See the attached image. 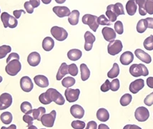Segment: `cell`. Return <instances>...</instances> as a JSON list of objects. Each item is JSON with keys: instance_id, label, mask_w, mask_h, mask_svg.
<instances>
[{"instance_id": "d590c367", "label": "cell", "mask_w": 153, "mask_h": 129, "mask_svg": "<svg viewBox=\"0 0 153 129\" xmlns=\"http://www.w3.org/2000/svg\"><path fill=\"white\" fill-rule=\"evenodd\" d=\"M132 99V96L129 93H126L123 95L120 98V104L123 106H127L131 103Z\"/></svg>"}, {"instance_id": "4dcf8cb0", "label": "cell", "mask_w": 153, "mask_h": 129, "mask_svg": "<svg viewBox=\"0 0 153 129\" xmlns=\"http://www.w3.org/2000/svg\"><path fill=\"white\" fill-rule=\"evenodd\" d=\"M0 119H1V122L5 125H9L12 123V119H13V116L10 112H4L0 116Z\"/></svg>"}, {"instance_id": "ac0fdd59", "label": "cell", "mask_w": 153, "mask_h": 129, "mask_svg": "<svg viewBox=\"0 0 153 129\" xmlns=\"http://www.w3.org/2000/svg\"><path fill=\"white\" fill-rule=\"evenodd\" d=\"M41 56L37 52H32L27 57V63L32 67H36L40 63Z\"/></svg>"}, {"instance_id": "f5cc1de1", "label": "cell", "mask_w": 153, "mask_h": 129, "mask_svg": "<svg viewBox=\"0 0 153 129\" xmlns=\"http://www.w3.org/2000/svg\"><path fill=\"white\" fill-rule=\"evenodd\" d=\"M19 55L17 53H15V52H12V53L10 54V55L8 56V57L7 58V63H8L9 62L12 60L14 59H17L19 60Z\"/></svg>"}, {"instance_id": "816d5d0a", "label": "cell", "mask_w": 153, "mask_h": 129, "mask_svg": "<svg viewBox=\"0 0 153 129\" xmlns=\"http://www.w3.org/2000/svg\"><path fill=\"white\" fill-rule=\"evenodd\" d=\"M24 7H25V10H26V12L29 14H32L34 12V7H32V5L31 4L30 1H26L25 2V4H24Z\"/></svg>"}, {"instance_id": "bcb514c9", "label": "cell", "mask_w": 153, "mask_h": 129, "mask_svg": "<svg viewBox=\"0 0 153 129\" xmlns=\"http://www.w3.org/2000/svg\"><path fill=\"white\" fill-rule=\"evenodd\" d=\"M114 30L118 34H123L124 32L123 24L121 21H117L114 24Z\"/></svg>"}, {"instance_id": "d4e9b609", "label": "cell", "mask_w": 153, "mask_h": 129, "mask_svg": "<svg viewBox=\"0 0 153 129\" xmlns=\"http://www.w3.org/2000/svg\"><path fill=\"white\" fill-rule=\"evenodd\" d=\"M137 3L135 0H129L126 4V11L127 12V14L130 16H133L137 12Z\"/></svg>"}, {"instance_id": "52a82bcc", "label": "cell", "mask_w": 153, "mask_h": 129, "mask_svg": "<svg viewBox=\"0 0 153 129\" xmlns=\"http://www.w3.org/2000/svg\"><path fill=\"white\" fill-rule=\"evenodd\" d=\"M48 93L49 96L52 101V102H54L56 104L59 105H62L65 104V100L63 98L62 95L59 91H57L54 88H50L46 91Z\"/></svg>"}, {"instance_id": "be15d7a7", "label": "cell", "mask_w": 153, "mask_h": 129, "mask_svg": "<svg viewBox=\"0 0 153 129\" xmlns=\"http://www.w3.org/2000/svg\"><path fill=\"white\" fill-rule=\"evenodd\" d=\"M55 1L57 4H63L66 1V0H55Z\"/></svg>"}, {"instance_id": "d6986e66", "label": "cell", "mask_w": 153, "mask_h": 129, "mask_svg": "<svg viewBox=\"0 0 153 129\" xmlns=\"http://www.w3.org/2000/svg\"><path fill=\"white\" fill-rule=\"evenodd\" d=\"M52 10H53L54 14L59 18L69 17V15L71 13L70 9L67 7H54Z\"/></svg>"}, {"instance_id": "8992f818", "label": "cell", "mask_w": 153, "mask_h": 129, "mask_svg": "<svg viewBox=\"0 0 153 129\" xmlns=\"http://www.w3.org/2000/svg\"><path fill=\"white\" fill-rule=\"evenodd\" d=\"M56 115H57V113L54 110H52L49 114H44L40 120L42 124L47 128L53 127L56 119Z\"/></svg>"}, {"instance_id": "5bb4252c", "label": "cell", "mask_w": 153, "mask_h": 129, "mask_svg": "<svg viewBox=\"0 0 153 129\" xmlns=\"http://www.w3.org/2000/svg\"><path fill=\"white\" fill-rule=\"evenodd\" d=\"M144 86H145V81H144V80L137 79L130 83L129 89H130V91L132 92V93L136 94L140 90H141L142 89L144 88Z\"/></svg>"}, {"instance_id": "4316f807", "label": "cell", "mask_w": 153, "mask_h": 129, "mask_svg": "<svg viewBox=\"0 0 153 129\" xmlns=\"http://www.w3.org/2000/svg\"><path fill=\"white\" fill-rule=\"evenodd\" d=\"M80 13L78 10H73L71 12L68 17V22L71 25H76L79 22Z\"/></svg>"}, {"instance_id": "3957f363", "label": "cell", "mask_w": 153, "mask_h": 129, "mask_svg": "<svg viewBox=\"0 0 153 129\" xmlns=\"http://www.w3.org/2000/svg\"><path fill=\"white\" fill-rule=\"evenodd\" d=\"M82 21L83 24L88 25L93 32H96L99 27L100 25L98 23V17L95 15H92L90 14H85L82 17Z\"/></svg>"}, {"instance_id": "7a4b0ae2", "label": "cell", "mask_w": 153, "mask_h": 129, "mask_svg": "<svg viewBox=\"0 0 153 129\" xmlns=\"http://www.w3.org/2000/svg\"><path fill=\"white\" fill-rule=\"evenodd\" d=\"M130 73L133 77H140V76H147L149 75L148 69L143 64H133L129 69Z\"/></svg>"}, {"instance_id": "91938a15", "label": "cell", "mask_w": 153, "mask_h": 129, "mask_svg": "<svg viewBox=\"0 0 153 129\" xmlns=\"http://www.w3.org/2000/svg\"><path fill=\"white\" fill-rule=\"evenodd\" d=\"M127 128H137V129H140L141 128L140 127H138L136 125H127L124 127V129H127Z\"/></svg>"}, {"instance_id": "e575fe53", "label": "cell", "mask_w": 153, "mask_h": 129, "mask_svg": "<svg viewBox=\"0 0 153 129\" xmlns=\"http://www.w3.org/2000/svg\"><path fill=\"white\" fill-rule=\"evenodd\" d=\"M143 45L144 48L147 50H149V51L153 50V35H150L147 37L144 41Z\"/></svg>"}, {"instance_id": "603a6c76", "label": "cell", "mask_w": 153, "mask_h": 129, "mask_svg": "<svg viewBox=\"0 0 153 129\" xmlns=\"http://www.w3.org/2000/svg\"><path fill=\"white\" fill-rule=\"evenodd\" d=\"M82 55V52L78 49H72L67 52V57L72 61H76L79 60Z\"/></svg>"}, {"instance_id": "60d3db41", "label": "cell", "mask_w": 153, "mask_h": 129, "mask_svg": "<svg viewBox=\"0 0 153 129\" xmlns=\"http://www.w3.org/2000/svg\"><path fill=\"white\" fill-rule=\"evenodd\" d=\"M113 9H114V12H115L117 15V17L120 15H123V14H125L123 5L121 3L117 2L115 4H114Z\"/></svg>"}, {"instance_id": "9a60e30c", "label": "cell", "mask_w": 153, "mask_h": 129, "mask_svg": "<svg viewBox=\"0 0 153 129\" xmlns=\"http://www.w3.org/2000/svg\"><path fill=\"white\" fill-rule=\"evenodd\" d=\"M70 113L74 118L77 119H81L85 115V110L81 105L75 104L70 108Z\"/></svg>"}, {"instance_id": "e0dca14e", "label": "cell", "mask_w": 153, "mask_h": 129, "mask_svg": "<svg viewBox=\"0 0 153 129\" xmlns=\"http://www.w3.org/2000/svg\"><path fill=\"white\" fill-rule=\"evenodd\" d=\"M134 54H135L136 57L142 62H143V63L150 64L151 62H152V57H151L150 54L143 51L141 49H137V50H135Z\"/></svg>"}, {"instance_id": "83f0119b", "label": "cell", "mask_w": 153, "mask_h": 129, "mask_svg": "<svg viewBox=\"0 0 153 129\" xmlns=\"http://www.w3.org/2000/svg\"><path fill=\"white\" fill-rule=\"evenodd\" d=\"M80 71H81V79L82 81H86L90 76V70L86 64L80 65Z\"/></svg>"}, {"instance_id": "7bdbcfd3", "label": "cell", "mask_w": 153, "mask_h": 129, "mask_svg": "<svg viewBox=\"0 0 153 129\" xmlns=\"http://www.w3.org/2000/svg\"><path fill=\"white\" fill-rule=\"evenodd\" d=\"M78 72L79 71H78L77 66L74 63L68 65V72L70 75L72 76H76L78 74Z\"/></svg>"}, {"instance_id": "836d02e7", "label": "cell", "mask_w": 153, "mask_h": 129, "mask_svg": "<svg viewBox=\"0 0 153 129\" xmlns=\"http://www.w3.org/2000/svg\"><path fill=\"white\" fill-rule=\"evenodd\" d=\"M75 79L72 77H66L62 81V85L65 88H70L75 84Z\"/></svg>"}, {"instance_id": "1f68e13d", "label": "cell", "mask_w": 153, "mask_h": 129, "mask_svg": "<svg viewBox=\"0 0 153 129\" xmlns=\"http://www.w3.org/2000/svg\"><path fill=\"white\" fill-rule=\"evenodd\" d=\"M120 74V67L117 63H114L112 68L107 72V76L109 78H115Z\"/></svg>"}, {"instance_id": "db71d44e", "label": "cell", "mask_w": 153, "mask_h": 129, "mask_svg": "<svg viewBox=\"0 0 153 129\" xmlns=\"http://www.w3.org/2000/svg\"><path fill=\"white\" fill-rule=\"evenodd\" d=\"M97 124L95 121H90L88 123H87L86 129H97Z\"/></svg>"}, {"instance_id": "c3c4849f", "label": "cell", "mask_w": 153, "mask_h": 129, "mask_svg": "<svg viewBox=\"0 0 153 129\" xmlns=\"http://www.w3.org/2000/svg\"><path fill=\"white\" fill-rule=\"evenodd\" d=\"M120 89V81L118 79H114L113 81L110 83V90L112 91L115 92L117 91Z\"/></svg>"}, {"instance_id": "30bf717a", "label": "cell", "mask_w": 153, "mask_h": 129, "mask_svg": "<svg viewBox=\"0 0 153 129\" xmlns=\"http://www.w3.org/2000/svg\"><path fill=\"white\" fill-rule=\"evenodd\" d=\"M80 90L79 89H72L67 88L65 91V95L69 103H74L79 97Z\"/></svg>"}, {"instance_id": "f546056e", "label": "cell", "mask_w": 153, "mask_h": 129, "mask_svg": "<svg viewBox=\"0 0 153 129\" xmlns=\"http://www.w3.org/2000/svg\"><path fill=\"white\" fill-rule=\"evenodd\" d=\"M32 112L34 119L40 121L41 118L46 113V109L44 108V107H39V108L37 109H32Z\"/></svg>"}, {"instance_id": "277c9868", "label": "cell", "mask_w": 153, "mask_h": 129, "mask_svg": "<svg viewBox=\"0 0 153 129\" xmlns=\"http://www.w3.org/2000/svg\"><path fill=\"white\" fill-rule=\"evenodd\" d=\"M1 20L2 22L4 28L10 27V28L13 29L15 28L18 25L17 19L6 12H2V14H1Z\"/></svg>"}, {"instance_id": "8d00e7d4", "label": "cell", "mask_w": 153, "mask_h": 129, "mask_svg": "<svg viewBox=\"0 0 153 129\" xmlns=\"http://www.w3.org/2000/svg\"><path fill=\"white\" fill-rule=\"evenodd\" d=\"M39 101H40V103L44 105H48L52 102V101L51 100L47 92H43L39 96Z\"/></svg>"}, {"instance_id": "5b68a950", "label": "cell", "mask_w": 153, "mask_h": 129, "mask_svg": "<svg viewBox=\"0 0 153 129\" xmlns=\"http://www.w3.org/2000/svg\"><path fill=\"white\" fill-rule=\"evenodd\" d=\"M51 34L55 40L58 41H64L68 37V33L65 29L58 26H54L50 30Z\"/></svg>"}, {"instance_id": "6da1fadb", "label": "cell", "mask_w": 153, "mask_h": 129, "mask_svg": "<svg viewBox=\"0 0 153 129\" xmlns=\"http://www.w3.org/2000/svg\"><path fill=\"white\" fill-rule=\"evenodd\" d=\"M21 69L22 64L19 62V60L14 59L7 63L5 67V71L9 75L15 76L20 72Z\"/></svg>"}, {"instance_id": "f35d334b", "label": "cell", "mask_w": 153, "mask_h": 129, "mask_svg": "<svg viewBox=\"0 0 153 129\" xmlns=\"http://www.w3.org/2000/svg\"><path fill=\"white\" fill-rule=\"evenodd\" d=\"M32 110H30V111H29L28 113H25V115L23 116V121L28 124V127L32 126V125L33 124V122L34 121L33 116H32Z\"/></svg>"}, {"instance_id": "e7e4bbea", "label": "cell", "mask_w": 153, "mask_h": 129, "mask_svg": "<svg viewBox=\"0 0 153 129\" xmlns=\"http://www.w3.org/2000/svg\"><path fill=\"white\" fill-rule=\"evenodd\" d=\"M2 81H3L2 77H1V76H0V83H1V82H2Z\"/></svg>"}, {"instance_id": "4fadbf2b", "label": "cell", "mask_w": 153, "mask_h": 129, "mask_svg": "<svg viewBox=\"0 0 153 129\" xmlns=\"http://www.w3.org/2000/svg\"><path fill=\"white\" fill-rule=\"evenodd\" d=\"M85 50L86 51H90L93 47V43L96 40L95 36L90 31H87L85 34Z\"/></svg>"}, {"instance_id": "44dd1931", "label": "cell", "mask_w": 153, "mask_h": 129, "mask_svg": "<svg viewBox=\"0 0 153 129\" xmlns=\"http://www.w3.org/2000/svg\"><path fill=\"white\" fill-rule=\"evenodd\" d=\"M34 81L35 84L40 88H47L49 86V81L48 78L46 76L42 75H37L34 76Z\"/></svg>"}, {"instance_id": "9f6ffc18", "label": "cell", "mask_w": 153, "mask_h": 129, "mask_svg": "<svg viewBox=\"0 0 153 129\" xmlns=\"http://www.w3.org/2000/svg\"><path fill=\"white\" fill-rule=\"evenodd\" d=\"M146 19L147 22V28L153 29V18L152 17H147Z\"/></svg>"}, {"instance_id": "ffe728a7", "label": "cell", "mask_w": 153, "mask_h": 129, "mask_svg": "<svg viewBox=\"0 0 153 129\" xmlns=\"http://www.w3.org/2000/svg\"><path fill=\"white\" fill-rule=\"evenodd\" d=\"M120 63L123 65H128L134 60V54L130 51H126L122 54L120 58Z\"/></svg>"}, {"instance_id": "484cf974", "label": "cell", "mask_w": 153, "mask_h": 129, "mask_svg": "<svg viewBox=\"0 0 153 129\" xmlns=\"http://www.w3.org/2000/svg\"><path fill=\"white\" fill-rule=\"evenodd\" d=\"M68 73V65H67L66 63H62L61 66L59 67L57 75H56V78H57V81H61Z\"/></svg>"}, {"instance_id": "ba28073f", "label": "cell", "mask_w": 153, "mask_h": 129, "mask_svg": "<svg viewBox=\"0 0 153 129\" xmlns=\"http://www.w3.org/2000/svg\"><path fill=\"white\" fill-rule=\"evenodd\" d=\"M123 45L121 41L119 40H114L111 41L107 45V52L111 55L114 56L119 54L123 50Z\"/></svg>"}, {"instance_id": "7c38bea8", "label": "cell", "mask_w": 153, "mask_h": 129, "mask_svg": "<svg viewBox=\"0 0 153 129\" xmlns=\"http://www.w3.org/2000/svg\"><path fill=\"white\" fill-rule=\"evenodd\" d=\"M20 87L24 92H29L32 90L34 88V84L30 77L24 76L20 80Z\"/></svg>"}, {"instance_id": "2e32d148", "label": "cell", "mask_w": 153, "mask_h": 129, "mask_svg": "<svg viewBox=\"0 0 153 129\" xmlns=\"http://www.w3.org/2000/svg\"><path fill=\"white\" fill-rule=\"evenodd\" d=\"M102 34L104 39L107 42H111L114 40L116 38V32L113 29L110 27H105L102 30Z\"/></svg>"}, {"instance_id": "94428289", "label": "cell", "mask_w": 153, "mask_h": 129, "mask_svg": "<svg viewBox=\"0 0 153 129\" xmlns=\"http://www.w3.org/2000/svg\"><path fill=\"white\" fill-rule=\"evenodd\" d=\"M98 128L99 129H102V128H107V129H109V127L106 126V125L105 124H100L99 127H98Z\"/></svg>"}, {"instance_id": "74e56055", "label": "cell", "mask_w": 153, "mask_h": 129, "mask_svg": "<svg viewBox=\"0 0 153 129\" xmlns=\"http://www.w3.org/2000/svg\"><path fill=\"white\" fill-rule=\"evenodd\" d=\"M137 4L139 7V13L141 16H145L147 14V12L145 10V1L146 0H135Z\"/></svg>"}, {"instance_id": "f907efd6", "label": "cell", "mask_w": 153, "mask_h": 129, "mask_svg": "<svg viewBox=\"0 0 153 129\" xmlns=\"http://www.w3.org/2000/svg\"><path fill=\"white\" fill-rule=\"evenodd\" d=\"M144 103L147 106H151L153 105V92L147 95V97L144 100Z\"/></svg>"}, {"instance_id": "11a10c76", "label": "cell", "mask_w": 153, "mask_h": 129, "mask_svg": "<svg viewBox=\"0 0 153 129\" xmlns=\"http://www.w3.org/2000/svg\"><path fill=\"white\" fill-rule=\"evenodd\" d=\"M24 13L25 14L26 13V12H25L23 10H14L13 12V14L14 16V17L16 18V19H19V18L21 17V14Z\"/></svg>"}, {"instance_id": "f1b7e54d", "label": "cell", "mask_w": 153, "mask_h": 129, "mask_svg": "<svg viewBox=\"0 0 153 129\" xmlns=\"http://www.w3.org/2000/svg\"><path fill=\"white\" fill-rule=\"evenodd\" d=\"M113 5L114 4H110L107 7V12H106V15L108 19L111 22H114L117 20V15L115 12H114V9H113Z\"/></svg>"}, {"instance_id": "f6af8a7d", "label": "cell", "mask_w": 153, "mask_h": 129, "mask_svg": "<svg viewBox=\"0 0 153 129\" xmlns=\"http://www.w3.org/2000/svg\"><path fill=\"white\" fill-rule=\"evenodd\" d=\"M98 23L100 25H106V26H109V25H112L111 22L104 14H102V15H100L98 17Z\"/></svg>"}, {"instance_id": "681fc988", "label": "cell", "mask_w": 153, "mask_h": 129, "mask_svg": "<svg viewBox=\"0 0 153 129\" xmlns=\"http://www.w3.org/2000/svg\"><path fill=\"white\" fill-rule=\"evenodd\" d=\"M100 90L102 92H106L110 90V82L109 80H106L105 83L100 87Z\"/></svg>"}, {"instance_id": "ee69618b", "label": "cell", "mask_w": 153, "mask_h": 129, "mask_svg": "<svg viewBox=\"0 0 153 129\" xmlns=\"http://www.w3.org/2000/svg\"><path fill=\"white\" fill-rule=\"evenodd\" d=\"M145 7L147 13L150 14V15L153 14V0H146Z\"/></svg>"}, {"instance_id": "6f0895ef", "label": "cell", "mask_w": 153, "mask_h": 129, "mask_svg": "<svg viewBox=\"0 0 153 129\" xmlns=\"http://www.w3.org/2000/svg\"><path fill=\"white\" fill-rule=\"evenodd\" d=\"M30 2L34 8H37L40 5V0H30Z\"/></svg>"}, {"instance_id": "7dc6e473", "label": "cell", "mask_w": 153, "mask_h": 129, "mask_svg": "<svg viewBox=\"0 0 153 129\" xmlns=\"http://www.w3.org/2000/svg\"><path fill=\"white\" fill-rule=\"evenodd\" d=\"M71 126L74 129H83L85 128V123L82 121H74L72 122Z\"/></svg>"}, {"instance_id": "680465c9", "label": "cell", "mask_w": 153, "mask_h": 129, "mask_svg": "<svg viewBox=\"0 0 153 129\" xmlns=\"http://www.w3.org/2000/svg\"><path fill=\"white\" fill-rule=\"evenodd\" d=\"M147 85L150 88H153V77H149L147 78Z\"/></svg>"}, {"instance_id": "ab89813d", "label": "cell", "mask_w": 153, "mask_h": 129, "mask_svg": "<svg viewBox=\"0 0 153 129\" xmlns=\"http://www.w3.org/2000/svg\"><path fill=\"white\" fill-rule=\"evenodd\" d=\"M12 51V48L9 45H2L0 46V59H3L7 54Z\"/></svg>"}, {"instance_id": "8fae6325", "label": "cell", "mask_w": 153, "mask_h": 129, "mask_svg": "<svg viewBox=\"0 0 153 129\" xmlns=\"http://www.w3.org/2000/svg\"><path fill=\"white\" fill-rule=\"evenodd\" d=\"M12 96L10 93H2L0 95V110H5L12 105Z\"/></svg>"}, {"instance_id": "03108f58", "label": "cell", "mask_w": 153, "mask_h": 129, "mask_svg": "<svg viewBox=\"0 0 153 129\" xmlns=\"http://www.w3.org/2000/svg\"><path fill=\"white\" fill-rule=\"evenodd\" d=\"M0 12H1V10H0Z\"/></svg>"}, {"instance_id": "d6a6232c", "label": "cell", "mask_w": 153, "mask_h": 129, "mask_svg": "<svg viewBox=\"0 0 153 129\" xmlns=\"http://www.w3.org/2000/svg\"><path fill=\"white\" fill-rule=\"evenodd\" d=\"M147 29V22L145 19H142L139 20L137 25V31L139 33L142 34L146 31Z\"/></svg>"}, {"instance_id": "cb8c5ba5", "label": "cell", "mask_w": 153, "mask_h": 129, "mask_svg": "<svg viewBox=\"0 0 153 129\" xmlns=\"http://www.w3.org/2000/svg\"><path fill=\"white\" fill-rule=\"evenodd\" d=\"M97 118L100 121L106 122L110 119V113L105 108H100L97 112Z\"/></svg>"}, {"instance_id": "9c48e42d", "label": "cell", "mask_w": 153, "mask_h": 129, "mask_svg": "<svg viewBox=\"0 0 153 129\" xmlns=\"http://www.w3.org/2000/svg\"><path fill=\"white\" fill-rule=\"evenodd\" d=\"M134 117L137 121L140 122H145L150 117V112L145 107L141 106L136 109L134 112Z\"/></svg>"}, {"instance_id": "b9f144b4", "label": "cell", "mask_w": 153, "mask_h": 129, "mask_svg": "<svg viewBox=\"0 0 153 129\" xmlns=\"http://www.w3.org/2000/svg\"><path fill=\"white\" fill-rule=\"evenodd\" d=\"M20 109H21V111L24 113H27L32 110V105L30 102L25 101L20 105Z\"/></svg>"}, {"instance_id": "7402d4cb", "label": "cell", "mask_w": 153, "mask_h": 129, "mask_svg": "<svg viewBox=\"0 0 153 129\" xmlns=\"http://www.w3.org/2000/svg\"><path fill=\"white\" fill-rule=\"evenodd\" d=\"M54 46V41L52 37H46L42 41V48L45 51L50 52Z\"/></svg>"}, {"instance_id": "6125c7cd", "label": "cell", "mask_w": 153, "mask_h": 129, "mask_svg": "<svg viewBox=\"0 0 153 129\" xmlns=\"http://www.w3.org/2000/svg\"><path fill=\"white\" fill-rule=\"evenodd\" d=\"M42 1L45 4H49L51 3L52 0H42Z\"/></svg>"}]
</instances>
